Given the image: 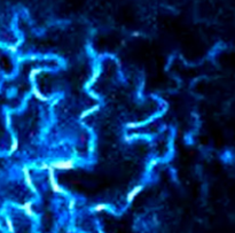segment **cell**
<instances>
[{
    "label": "cell",
    "mask_w": 235,
    "mask_h": 233,
    "mask_svg": "<svg viewBox=\"0 0 235 233\" xmlns=\"http://www.w3.org/2000/svg\"><path fill=\"white\" fill-rule=\"evenodd\" d=\"M48 171V180H49V185H51V188L54 193H58V194H65V191L62 188V186L60 185L59 183L55 179V170L53 168H51L49 165V169L47 170Z\"/></svg>",
    "instance_id": "cell-1"
},
{
    "label": "cell",
    "mask_w": 235,
    "mask_h": 233,
    "mask_svg": "<svg viewBox=\"0 0 235 233\" xmlns=\"http://www.w3.org/2000/svg\"><path fill=\"white\" fill-rule=\"evenodd\" d=\"M75 164H76L75 160H60L49 163L51 168L54 170H71L75 168Z\"/></svg>",
    "instance_id": "cell-2"
},
{
    "label": "cell",
    "mask_w": 235,
    "mask_h": 233,
    "mask_svg": "<svg viewBox=\"0 0 235 233\" xmlns=\"http://www.w3.org/2000/svg\"><path fill=\"white\" fill-rule=\"evenodd\" d=\"M22 172H23V177H24V181H25V185L28 187H30L32 189V192H37V189L34 187V185H33V180H32V177H31V174H30V170L28 167H23L22 169Z\"/></svg>",
    "instance_id": "cell-3"
},
{
    "label": "cell",
    "mask_w": 235,
    "mask_h": 233,
    "mask_svg": "<svg viewBox=\"0 0 235 233\" xmlns=\"http://www.w3.org/2000/svg\"><path fill=\"white\" fill-rule=\"evenodd\" d=\"M20 208L22 209V211H23L28 217H34V216H36L34 210H33V202L32 201H26V202H24Z\"/></svg>",
    "instance_id": "cell-4"
},
{
    "label": "cell",
    "mask_w": 235,
    "mask_h": 233,
    "mask_svg": "<svg viewBox=\"0 0 235 233\" xmlns=\"http://www.w3.org/2000/svg\"><path fill=\"white\" fill-rule=\"evenodd\" d=\"M142 188H144V186L142 185H138V186H135V187H133L132 189H131L130 192L127 193V195H126V201L129 202V203H131L132 201L135 199V196H137L141 191H142Z\"/></svg>",
    "instance_id": "cell-5"
},
{
    "label": "cell",
    "mask_w": 235,
    "mask_h": 233,
    "mask_svg": "<svg viewBox=\"0 0 235 233\" xmlns=\"http://www.w3.org/2000/svg\"><path fill=\"white\" fill-rule=\"evenodd\" d=\"M32 94L34 95L36 99H38V100H40V101H45V102L49 101V98L44 95V93H41V91H40L34 84H33V86H32Z\"/></svg>",
    "instance_id": "cell-6"
},
{
    "label": "cell",
    "mask_w": 235,
    "mask_h": 233,
    "mask_svg": "<svg viewBox=\"0 0 235 233\" xmlns=\"http://www.w3.org/2000/svg\"><path fill=\"white\" fill-rule=\"evenodd\" d=\"M100 109V107H99V104H95V106H93V107H91V108H87V109H85L82 114H80V120H85L86 117H88L90 115H92V114H94L95 111H98V110Z\"/></svg>",
    "instance_id": "cell-7"
},
{
    "label": "cell",
    "mask_w": 235,
    "mask_h": 233,
    "mask_svg": "<svg viewBox=\"0 0 235 233\" xmlns=\"http://www.w3.org/2000/svg\"><path fill=\"white\" fill-rule=\"evenodd\" d=\"M107 209H108V204L107 203H98V204H95L93 207V211L94 213H102V211H105Z\"/></svg>",
    "instance_id": "cell-8"
},
{
    "label": "cell",
    "mask_w": 235,
    "mask_h": 233,
    "mask_svg": "<svg viewBox=\"0 0 235 233\" xmlns=\"http://www.w3.org/2000/svg\"><path fill=\"white\" fill-rule=\"evenodd\" d=\"M41 71H43V69H41V68H33V69H31V71H30V75H29V78H30V80H31L32 83H34L36 76H37L38 74H40Z\"/></svg>",
    "instance_id": "cell-9"
},
{
    "label": "cell",
    "mask_w": 235,
    "mask_h": 233,
    "mask_svg": "<svg viewBox=\"0 0 235 233\" xmlns=\"http://www.w3.org/2000/svg\"><path fill=\"white\" fill-rule=\"evenodd\" d=\"M6 226H7V230H8V232L9 233H15V226H14V223L13 220L10 219L9 217H6Z\"/></svg>",
    "instance_id": "cell-10"
},
{
    "label": "cell",
    "mask_w": 235,
    "mask_h": 233,
    "mask_svg": "<svg viewBox=\"0 0 235 233\" xmlns=\"http://www.w3.org/2000/svg\"><path fill=\"white\" fill-rule=\"evenodd\" d=\"M17 149H19V140H17V138H13V143L10 145V149H9V155L15 153Z\"/></svg>",
    "instance_id": "cell-11"
},
{
    "label": "cell",
    "mask_w": 235,
    "mask_h": 233,
    "mask_svg": "<svg viewBox=\"0 0 235 233\" xmlns=\"http://www.w3.org/2000/svg\"><path fill=\"white\" fill-rule=\"evenodd\" d=\"M99 76H100V71H99V70H95L94 74H93V76H92V78L90 79V80H91V82H90V85H92L93 83H95L97 79L99 78Z\"/></svg>",
    "instance_id": "cell-12"
},
{
    "label": "cell",
    "mask_w": 235,
    "mask_h": 233,
    "mask_svg": "<svg viewBox=\"0 0 235 233\" xmlns=\"http://www.w3.org/2000/svg\"><path fill=\"white\" fill-rule=\"evenodd\" d=\"M75 207H76V200L75 199H71V200L69 201V206H68V209L70 210V211H73L75 210Z\"/></svg>",
    "instance_id": "cell-13"
},
{
    "label": "cell",
    "mask_w": 235,
    "mask_h": 233,
    "mask_svg": "<svg viewBox=\"0 0 235 233\" xmlns=\"http://www.w3.org/2000/svg\"><path fill=\"white\" fill-rule=\"evenodd\" d=\"M7 48H8V51H9V52H12V53L17 52V45H9Z\"/></svg>",
    "instance_id": "cell-14"
},
{
    "label": "cell",
    "mask_w": 235,
    "mask_h": 233,
    "mask_svg": "<svg viewBox=\"0 0 235 233\" xmlns=\"http://www.w3.org/2000/svg\"><path fill=\"white\" fill-rule=\"evenodd\" d=\"M40 169H41V170H46V171H47V170L49 169V163H46V162H43V163L40 164Z\"/></svg>",
    "instance_id": "cell-15"
},
{
    "label": "cell",
    "mask_w": 235,
    "mask_h": 233,
    "mask_svg": "<svg viewBox=\"0 0 235 233\" xmlns=\"http://www.w3.org/2000/svg\"><path fill=\"white\" fill-rule=\"evenodd\" d=\"M10 124H12V118L9 115H7L6 116V125L7 126H10Z\"/></svg>",
    "instance_id": "cell-16"
}]
</instances>
